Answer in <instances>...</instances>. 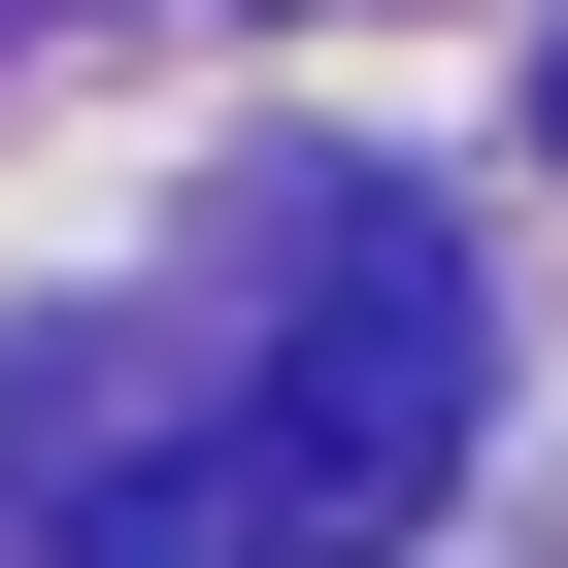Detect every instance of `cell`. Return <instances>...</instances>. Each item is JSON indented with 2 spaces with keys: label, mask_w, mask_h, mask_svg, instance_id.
Returning a JSON list of instances; mask_svg holds the SVG:
<instances>
[{
  "label": "cell",
  "mask_w": 568,
  "mask_h": 568,
  "mask_svg": "<svg viewBox=\"0 0 568 568\" xmlns=\"http://www.w3.org/2000/svg\"><path fill=\"white\" fill-rule=\"evenodd\" d=\"M435 468H468V267H435L402 201H335V234H302V302H267L201 402L68 435L34 568H368Z\"/></svg>",
  "instance_id": "obj_1"
},
{
  "label": "cell",
  "mask_w": 568,
  "mask_h": 568,
  "mask_svg": "<svg viewBox=\"0 0 568 568\" xmlns=\"http://www.w3.org/2000/svg\"><path fill=\"white\" fill-rule=\"evenodd\" d=\"M535 134H568V34H535Z\"/></svg>",
  "instance_id": "obj_2"
}]
</instances>
